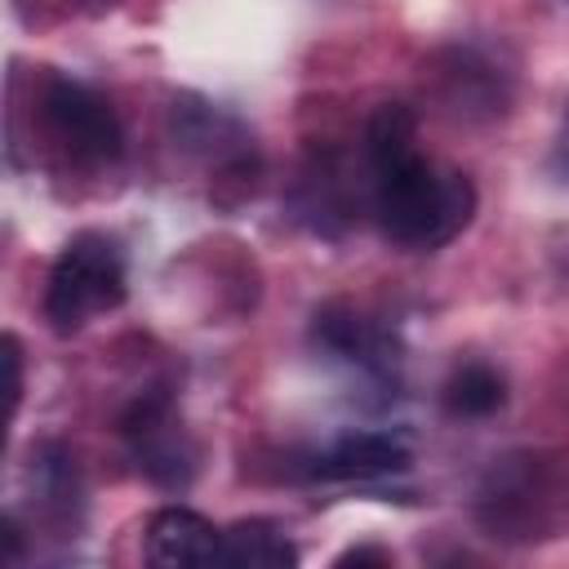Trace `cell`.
Returning <instances> with one entry per match:
<instances>
[{"label":"cell","mask_w":569,"mask_h":569,"mask_svg":"<svg viewBox=\"0 0 569 569\" xmlns=\"http://www.w3.org/2000/svg\"><path fill=\"white\" fill-rule=\"evenodd\" d=\"M409 471V445L391 431H351L307 458L311 480H378Z\"/></svg>","instance_id":"5"},{"label":"cell","mask_w":569,"mask_h":569,"mask_svg":"<svg viewBox=\"0 0 569 569\" xmlns=\"http://www.w3.org/2000/svg\"><path fill=\"white\" fill-rule=\"evenodd\" d=\"M365 160L373 213L400 249H440L476 213V187L458 169H440L418 151L413 111L387 102L365 124Z\"/></svg>","instance_id":"1"},{"label":"cell","mask_w":569,"mask_h":569,"mask_svg":"<svg viewBox=\"0 0 569 569\" xmlns=\"http://www.w3.org/2000/svg\"><path fill=\"white\" fill-rule=\"evenodd\" d=\"M124 436L133 445L138 467L164 485V489H182L196 471V449L187 445L182 427L173 422V409L164 396H147L124 413Z\"/></svg>","instance_id":"4"},{"label":"cell","mask_w":569,"mask_h":569,"mask_svg":"<svg viewBox=\"0 0 569 569\" xmlns=\"http://www.w3.org/2000/svg\"><path fill=\"white\" fill-rule=\"evenodd\" d=\"M222 529L191 507H160L147 520V560L160 569H209L218 565Z\"/></svg>","instance_id":"6"},{"label":"cell","mask_w":569,"mask_h":569,"mask_svg":"<svg viewBox=\"0 0 569 569\" xmlns=\"http://www.w3.org/2000/svg\"><path fill=\"white\" fill-rule=\"evenodd\" d=\"M218 565L227 569H289L298 565V547L267 520H240L222 529Z\"/></svg>","instance_id":"8"},{"label":"cell","mask_w":569,"mask_h":569,"mask_svg":"<svg viewBox=\"0 0 569 569\" xmlns=\"http://www.w3.org/2000/svg\"><path fill=\"white\" fill-rule=\"evenodd\" d=\"M502 400H507V387L489 365H462L445 382V405L458 418H489L502 409Z\"/></svg>","instance_id":"9"},{"label":"cell","mask_w":569,"mask_h":569,"mask_svg":"<svg viewBox=\"0 0 569 569\" xmlns=\"http://www.w3.org/2000/svg\"><path fill=\"white\" fill-rule=\"evenodd\" d=\"M40 111H44V124L49 133L62 142V151L80 164H111L120 156V120L111 111V102L80 84V80H67V76H49L44 89H40Z\"/></svg>","instance_id":"3"},{"label":"cell","mask_w":569,"mask_h":569,"mask_svg":"<svg viewBox=\"0 0 569 569\" xmlns=\"http://www.w3.org/2000/svg\"><path fill=\"white\" fill-rule=\"evenodd\" d=\"M311 338H316V347H320L325 356L347 360V365H360V369H369V373H387V369L396 365L387 333L373 329L369 320H360L356 311H338V307L320 311Z\"/></svg>","instance_id":"7"},{"label":"cell","mask_w":569,"mask_h":569,"mask_svg":"<svg viewBox=\"0 0 569 569\" xmlns=\"http://www.w3.org/2000/svg\"><path fill=\"white\" fill-rule=\"evenodd\" d=\"M129 293V271L124 253L111 236L102 231H80L53 262L49 284H44V316L53 320L58 333L84 329L89 320L116 311Z\"/></svg>","instance_id":"2"},{"label":"cell","mask_w":569,"mask_h":569,"mask_svg":"<svg viewBox=\"0 0 569 569\" xmlns=\"http://www.w3.org/2000/svg\"><path fill=\"white\" fill-rule=\"evenodd\" d=\"M4 365H9V409H18L22 400V356H18V338H4Z\"/></svg>","instance_id":"10"}]
</instances>
